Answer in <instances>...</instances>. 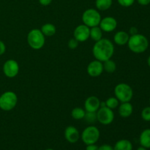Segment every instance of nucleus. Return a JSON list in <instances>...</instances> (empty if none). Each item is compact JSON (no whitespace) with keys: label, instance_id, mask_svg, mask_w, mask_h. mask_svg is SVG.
I'll list each match as a JSON object with an SVG mask.
<instances>
[{"label":"nucleus","instance_id":"nucleus-1","mask_svg":"<svg viewBox=\"0 0 150 150\" xmlns=\"http://www.w3.org/2000/svg\"><path fill=\"white\" fill-rule=\"evenodd\" d=\"M114 53V45L110 40L102 38L95 42L92 48V54L95 59L103 62L111 59Z\"/></svg>","mask_w":150,"mask_h":150},{"label":"nucleus","instance_id":"nucleus-2","mask_svg":"<svg viewBox=\"0 0 150 150\" xmlns=\"http://www.w3.org/2000/svg\"><path fill=\"white\" fill-rule=\"evenodd\" d=\"M127 45L129 49L132 52L136 54H142L146 51L148 48L149 41L144 35L137 33L130 36L127 42Z\"/></svg>","mask_w":150,"mask_h":150},{"label":"nucleus","instance_id":"nucleus-3","mask_svg":"<svg viewBox=\"0 0 150 150\" xmlns=\"http://www.w3.org/2000/svg\"><path fill=\"white\" fill-rule=\"evenodd\" d=\"M45 37L40 29H33L28 33L27 42L32 49H41L45 43Z\"/></svg>","mask_w":150,"mask_h":150},{"label":"nucleus","instance_id":"nucleus-4","mask_svg":"<svg viewBox=\"0 0 150 150\" xmlns=\"http://www.w3.org/2000/svg\"><path fill=\"white\" fill-rule=\"evenodd\" d=\"M114 95L120 102H130L133 97V91L127 83H120L114 88Z\"/></svg>","mask_w":150,"mask_h":150},{"label":"nucleus","instance_id":"nucleus-5","mask_svg":"<svg viewBox=\"0 0 150 150\" xmlns=\"http://www.w3.org/2000/svg\"><path fill=\"white\" fill-rule=\"evenodd\" d=\"M18 96L12 91H7L0 96V108L4 111H10L16 106Z\"/></svg>","mask_w":150,"mask_h":150},{"label":"nucleus","instance_id":"nucleus-6","mask_svg":"<svg viewBox=\"0 0 150 150\" xmlns=\"http://www.w3.org/2000/svg\"><path fill=\"white\" fill-rule=\"evenodd\" d=\"M101 19V16L98 10L93 8L87 9L82 15V21L83 24L89 28L99 26Z\"/></svg>","mask_w":150,"mask_h":150},{"label":"nucleus","instance_id":"nucleus-7","mask_svg":"<svg viewBox=\"0 0 150 150\" xmlns=\"http://www.w3.org/2000/svg\"><path fill=\"white\" fill-rule=\"evenodd\" d=\"M100 130L95 126L90 125L86 127L81 133V139L86 145L95 144L100 139Z\"/></svg>","mask_w":150,"mask_h":150},{"label":"nucleus","instance_id":"nucleus-8","mask_svg":"<svg viewBox=\"0 0 150 150\" xmlns=\"http://www.w3.org/2000/svg\"><path fill=\"white\" fill-rule=\"evenodd\" d=\"M97 120L100 124L108 125L111 124L114 120V113L112 109L106 106L100 107L96 112Z\"/></svg>","mask_w":150,"mask_h":150},{"label":"nucleus","instance_id":"nucleus-9","mask_svg":"<svg viewBox=\"0 0 150 150\" xmlns=\"http://www.w3.org/2000/svg\"><path fill=\"white\" fill-rule=\"evenodd\" d=\"M3 73L7 78L13 79L19 73V64L14 59H8L3 64Z\"/></svg>","mask_w":150,"mask_h":150},{"label":"nucleus","instance_id":"nucleus-10","mask_svg":"<svg viewBox=\"0 0 150 150\" xmlns=\"http://www.w3.org/2000/svg\"><path fill=\"white\" fill-rule=\"evenodd\" d=\"M89 32L90 28L83 23L76 26L73 32V37L79 42H85L89 38Z\"/></svg>","mask_w":150,"mask_h":150},{"label":"nucleus","instance_id":"nucleus-11","mask_svg":"<svg viewBox=\"0 0 150 150\" xmlns=\"http://www.w3.org/2000/svg\"><path fill=\"white\" fill-rule=\"evenodd\" d=\"M86 70L91 77H98L102 74L104 70L103 62L97 59L92 61L88 64Z\"/></svg>","mask_w":150,"mask_h":150},{"label":"nucleus","instance_id":"nucleus-12","mask_svg":"<svg viewBox=\"0 0 150 150\" xmlns=\"http://www.w3.org/2000/svg\"><path fill=\"white\" fill-rule=\"evenodd\" d=\"M99 26L103 32H111L116 29L117 26V21L111 16H107L101 19Z\"/></svg>","mask_w":150,"mask_h":150},{"label":"nucleus","instance_id":"nucleus-13","mask_svg":"<svg viewBox=\"0 0 150 150\" xmlns=\"http://www.w3.org/2000/svg\"><path fill=\"white\" fill-rule=\"evenodd\" d=\"M100 107V100L96 96H90L84 102V110L88 112H97Z\"/></svg>","mask_w":150,"mask_h":150},{"label":"nucleus","instance_id":"nucleus-14","mask_svg":"<svg viewBox=\"0 0 150 150\" xmlns=\"http://www.w3.org/2000/svg\"><path fill=\"white\" fill-rule=\"evenodd\" d=\"M64 137L69 143H76L80 139V133L74 126H68L64 130Z\"/></svg>","mask_w":150,"mask_h":150},{"label":"nucleus","instance_id":"nucleus-15","mask_svg":"<svg viewBox=\"0 0 150 150\" xmlns=\"http://www.w3.org/2000/svg\"><path fill=\"white\" fill-rule=\"evenodd\" d=\"M119 114L123 118H127L133 114V107L130 102L122 103L119 106Z\"/></svg>","mask_w":150,"mask_h":150},{"label":"nucleus","instance_id":"nucleus-16","mask_svg":"<svg viewBox=\"0 0 150 150\" xmlns=\"http://www.w3.org/2000/svg\"><path fill=\"white\" fill-rule=\"evenodd\" d=\"M130 38V35L127 32L125 31H119L114 35V42L117 45H125L127 44V42Z\"/></svg>","mask_w":150,"mask_h":150},{"label":"nucleus","instance_id":"nucleus-17","mask_svg":"<svg viewBox=\"0 0 150 150\" xmlns=\"http://www.w3.org/2000/svg\"><path fill=\"white\" fill-rule=\"evenodd\" d=\"M141 146L149 149L150 148V129H145L142 132L139 137Z\"/></svg>","mask_w":150,"mask_h":150},{"label":"nucleus","instance_id":"nucleus-18","mask_svg":"<svg viewBox=\"0 0 150 150\" xmlns=\"http://www.w3.org/2000/svg\"><path fill=\"white\" fill-rule=\"evenodd\" d=\"M114 150H133V144L127 139L119 140L114 146Z\"/></svg>","mask_w":150,"mask_h":150},{"label":"nucleus","instance_id":"nucleus-19","mask_svg":"<svg viewBox=\"0 0 150 150\" xmlns=\"http://www.w3.org/2000/svg\"><path fill=\"white\" fill-rule=\"evenodd\" d=\"M40 31L45 36L51 37L54 35L57 32V28L53 23H47L42 25L41 27Z\"/></svg>","mask_w":150,"mask_h":150},{"label":"nucleus","instance_id":"nucleus-20","mask_svg":"<svg viewBox=\"0 0 150 150\" xmlns=\"http://www.w3.org/2000/svg\"><path fill=\"white\" fill-rule=\"evenodd\" d=\"M89 38L93 40L94 41L100 40L103 38V30L100 29L99 26H94L90 28V32H89Z\"/></svg>","mask_w":150,"mask_h":150},{"label":"nucleus","instance_id":"nucleus-21","mask_svg":"<svg viewBox=\"0 0 150 150\" xmlns=\"http://www.w3.org/2000/svg\"><path fill=\"white\" fill-rule=\"evenodd\" d=\"M112 3L113 0H96L95 6L98 10L105 11V10H108L111 7Z\"/></svg>","mask_w":150,"mask_h":150},{"label":"nucleus","instance_id":"nucleus-22","mask_svg":"<svg viewBox=\"0 0 150 150\" xmlns=\"http://www.w3.org/2000/svg\"><path fill=\"white\" fill-rule=\"evenodd\" d=\"M103 70L108 73H114L117 69V64L115 62L111 59L104 61L103 62Z\"/></svg>","mask_w":150,"mask_h":150},{"label":"nucleus","instance_id":"nucleus-23","mask_svg":"<svg viewBox=\"0 0 150 150\" xmlns=\"http://www.w3.org/2000/svg\"><path fill=\"white\" fill-rule=\"evenodd\" d=\"M85 114H86V111L83 108H79V107L74 108L71 111L72 117H73V119L76 120H83Z\"/></svg>","mask_w":150,"mask_h":150},{"label":"nucleus","instance_id":"nucleus-24","mask_svg":"<svg viewBox=\"0 0 150 150\" xmlns=\"http://www.w3.org/2000/svg\"><path fill=\"white\" fill-rule=\"evenodd\" d=\"M105 103V106L113 110L119 106V105H120V101L118 100V99L116 97H111V98H108L106 100Z\"/></svg>","mask_w":150,"mask_h":150},{"label":"nucleus","instance_id":"nucleus-25","mask_svg":"<svg viewBox=\"0 0 150 150\" xmlns=\"http://www.w3.org/2000/svg\"><path fill=\"white\" fill-rule=\"evenodd\" d=\"M83 120L87 123H89V124L95 123V121L97 120L96 112H88V111H86Z\"/></svg>","mask_w":150,"mask_h":150},{"label":"nucleus","instance_id":"nucleus-26","mask_svg":"<svg viewBox=\"0 0 150 150\" xmlns=\"http://www.w3.org/2000/svg\"><path fill=\"white\" fill-rule=\"evenodd\" d=\"M142 117L144 121L150 122V106L146 107L142 110Z\"/></svg>","mask_w":150,"mask_h":150},{"label":"nucleus","instance_id":"nucleus-27","mask_svg":"<svg viewBox=\"0 0 150 150\" xmlns=\"http://www.w3.org/2000/svg\"><path fill=\"white\" fill-rule=\"evenodd\" d=\"M117 1L122 7H129L134 4L135 0H117Z\"/></svg>","mask_w":150,"mask_h":150},{"label":"nucleus","instance_id":"nucleus-28","mask_svg":"<svg viewBox=\"0 0 150 150\" xmlns=\"http://www.w3.org/2000/svg\"><path fill=\"white\" fill-rule=\"evenodd\" d=\"M79 41L73 38H71V39L68 41L67 45H68V47L70 48V49H75V48H76L78 46H79Z\"/></svg>","mask_w":150,"mask_h":150},{"label":"nucleus","instance_id":"nucleus-29","mask_svg":"<svg viewBox=\"0 0 150 150\" xmlns=\"http://www.w3.org/2000/svg\"><path fill=\"white\" fill-rule=\"evenodd\" d=\"M5 51H6L5 44L4 43L3 41H1V40H0V56L4 54V53H5Z\"/></svg>","mask_w":150,"mask_h":150},{"label":"nucleus","instance_id":"nucleus-30","mask_svg":"<svg viewBox=\"0 0 150 150\" xmlns=\"http://www.w3.org/2000/svg\"><path fill=\"white\" fill-rule=\"evenodd\" d=\"M99 150H114V149L109 144H103L99 146Z\"/></svg>","mask_w":150,"mask_h":150},{"label":"nucleus","instance_id":"nucleus-31","mask_svg":"<svg viewBox=\"0 0 150 150\" xmlns=\"http://www.w3.org/2000/svg\"><path fill=\"white\" fill-rule=\"evenodd\" d=\"M53 0H38L40 4L42 6H48L52 2Z\"/></svg>","mask_w":150,"mask_h":150},{"label":"nucleus","instance_id":"nucleus-32","mask_svg":"<svg viewBox=\"0 0 150 150\" xmlns=\"http://www.w3.org/2000/svg\"><path fill=\"white\" fill-rule=\"evenodd\" d=\"M86 150H99V146L95 145V144H89L87 145Z\"/></svg>","mask_w":150,"mask_h":150},{"label":"nucleus","instance_id":"nucleus-33","mask_svg":"<svg viewBox=\"0 0 150 150\" xmlns=\"http://www.w3.org/2000/svg\"><path fill=\"white\" fill-rule=\"evenodd\" d=\"M138 3L142 6H146L150 4V0H137Z\"/></svg>","mask_w":150,"mask_h":150},{"label":"nucleus","instance_id":"nucleus-34","mask_svg":"<svg viewBox=\"0 0 150 150\" xmlns=\"http://www.w3.org/2000/svg\"><path fill=\"white\" fill-rule=\"evenodd\" d=\"M130 32V35H136V34L138 33V30L136 27H131L130 29V32Z\"/></svg>","mask_w":150,"mask_h":150},{"label":"nucleus","instance_id":"nucleus-35","mask_svg":"<svg viewBox=\"0 0 150 150\" xmlns=\"http://www.w3.org/2000/svg\"><path fill=\"white\" fill-rule=\"evenodd\" d=\"M137 150H147V149L145 147H143V146H140V147L138 148Z\"/></svg>","mask_w":150,"mask_h":150},{"label":"nucleus","instance_id":"nucleus-36","mask_svg":"<svg viewBox=\"0 0 150 150\" xmlns=\"http://www.w3.org/2000/svg\"><path fill=\"white\" fill-rule=\"evenodd\" d=\"M147 64L148 65H149V67H150V56L149 57H148V59H147Z\"/></svg>","mask_w":150,"mask_h":150},{"label":"nucleus","instance_id":"nucleus-37","mask_svg":"<svg viewBox=\"0 0 150 150\" xmlns=\"http://www.w3.org/2000/svg\"><path fill=\"white\" fill-rule=\"evenodd\" d=\"M45 150H54V149H45Z\"/></svg>","mask_w":150,"mask_h":150},{"label":"nucleus","instance_id":"nucleus-38","mask_svg":"<svg viewBox=\"0 0 150 150\" xmlns=\"http://www.w3.org/2000/svg\"><path fill=\"white\" fill-rule=\"evenodd\" d=\"M149 103H150V98H149Z\"/></svg>","mask_w":150,"mask_h":150}]
</instances>
